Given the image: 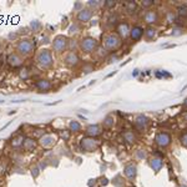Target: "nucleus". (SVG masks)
Wrapping results in <instances>:
<instances>
[{"label": "nucleus", "mask_w": 187, "mask_h": 187, "mask_svg": "<svg viewBox=\"0 0 187 187\" xmlns=\"http://www.w3.org/2000/svg\"><path fill=\"white\" fill-rule=\"evenodd\" d=\"M36 61H37V64H39L43 69L51 68V65H52V55H51V51L48 50V49L41 50L39 54H37V56H36Z\"/></svg>", "instance_id": "nucleus-1"}, {"label": "nucleus", "mask_w": 187, "mask_h": 187, "mask_svg": "<svg viewBox=\"0 0 187 187\" xmlns=\"http://www.w3.org/2000/svg\"><path fill=\"white\" fill-rule=\"evenodd\" d=\"M34 49H35V43L33 40H29V39L19 41L17 45H16V51H17L19 55H21V56L30 55L34 51Z\"/></svg>", "instance_id": "nucleus-2"}, {"label": "nucleus", "mask_w": 187, "mask_h": 187, "mask_svg": "<svg viewBox=\"0 0 187 187\" xmlns=\"http://www.w3.org/2000/svg\"><path fill=\"white\" fill-rule=\"evenodd\" d=\"M121 44V39L115 34H109L104 39V45L106 50H116Z\"/></svg>", "instance_id": "nucleus-3"}, {"label": "nucleus", "mask_w": 187, "mask_h": 187, "mask_svg": "<svg viewBox=\"0 0 187 187\" xmlns=\"http://www.w3.org/2000/svg\"><path fill=\"white\" fill-rule=\"evenodd\" d=\"M80 48H81L82 51H85V52H92L97 48V41H96V39L90 37V36L84 37V39L80 41Z\"/></svg>", "instance_id": "nucleus-4"}, {"label": "nucleus", "mask_w": 187, "mask_h": 187, "mask_svg": "<svg viewBox=\"0 0 187 187\" xmlns=\"http://www.w3.org/2000/svg\"><path fill=\"white\" fill-rule=\"evenodd\" d=\"M68 48V39H66V36H64V35H58L54 39V43H52V49L54 51H56L58 54L60 52H64L65 49Z\"/></svg>", "instance_id": "nucleus-5"}, {"label": "nucleus", "mask_w": 187, "mask_h": 187, "mask_svg": "<svg viewBox=\"0 0 187 187\" xmlns=\"http://www.w3.org/2000/svg\"><path fill=\"white\" fill-rule=\"evenodd\" d=\"M81 147L84 151H87V152H92L97 150L99 147V141L95 140L94 137H84L81 140Z\"/></svg>", "instance_id": "nucleus-6"}, {"label": "nucleus", "mask_w": 187, "mask_h": 187, "mask_svg": "<svg viewBox=\"0 0 187 187\" xmlns=\"http://www.w3.org/2000/svg\"><path fill=\"white\" fill-rule=\"evenodd\" d=\"M155 141H156V144L160 147H167L168 145L171 144V136H170V134H167V132H160V134L156 135Z\"/></svg>", "instance_id": "nucleus-7"}, {"label": "nucleus", "mask_w": 187, "mask_h": 187, "mask_svg": "<svg viewBox=\"0 0 187 187\" xmlns=\"http://www.w3.org/2000/svg\"><path fill=\"white\" fill-rule=\"evenodd\" d=\"M8 64L10 65V66L13 68H19V66H21L23 62H24V59H23V56L21 55H19L17 52H13L8 56V59H6Z\"/></svg>", "instance_id": "nucleus-8"}, {"label": "nucleus", "mask_w": 187, "mask_h": 187, "mask_svg": "<svg viewBox=\"0 0 187 187\" xmlns=\"http://www.w3.org/2000/svg\"><path fill=\"white\" fill-rule=\"evenodd\" d=\"M64 61H65V64H66L68 66L74 68V66H76V65L79 64L80 58H79V55H78L76 52H75V51H70V52L66 54V56H65Z\"/></svg>", "instance_id": "nucleus-9"}, {"label": "nucleus", "mask_w": 187, "mask_h": 187, "mask_svg": "<svg viewBox=\"0 0 187 187\" xmlns=\"http://www.w3.org/2000/svg\"><path fill=\"white\" fill-rule=\"evenodd\" d=\"M92 17V10L91 9H81L78 14V20L81 23H87L90 19Z\"/></svg>", "instance_id": "nucleus-10"}, {"label": "nucleus", "mask_w": 187, "mask_h": 187, "mask_svg": "<svg viewBox=\"0 0 187 187\" xmlns=\"http://www.w3.org/2000/svg\"><path fill=\"white\" fill-rule=\"evenodd\" d=\"M124 173H125V176L127 177V179L132 180V179H135V177H136L137 168H136V166H135L134 163H130V165H127V166L125 167Z\"/></svg>", "instance_id": "nucleus-11"}, {"label": "nucleus", "mask_w": 187, "mask_h": 187, "mask_svg": "<svg viewBox=\"0 0 187 187\" xmlns=\"http://www.w3.org/2000/svg\"><path fill=\"white\" fill-rule=\"evenodd\" d=\"M117 33H119V37H122V39H126V37L130 35V27L126 23H121L117 26Z\"/></svg>", "instance_id": "nucleus-12"}, {"label": "nucleus", "mask_w": 187, "mask_h": 187, "mask_svg": "<svg viewBox=\"0 0 187 187\" xmlns=\"http://www.w3.org/2000/svg\"><path fill=\"white\" fill-rule=\"evenodd\" d=\"M55 141H56V137H55L54 135H44V136L40 138V144H41V146H44V147H50V146H52V145L55 144Z\"/></svg>", "instance_id": "nucleus-13"}, {"label": "nucleus", "mask_w": 187, "mask_h": 187, "mask_svg": "<svg viewBox=\"0 0 187 187\" xmlns=\"http://www.w3.org/2000/svg\"><path fill=\"white\" fill-rule=\"evenodd\" d=\"M144 20H145V23H147V24H155V23H157V20H158V14H157L156 11L150 10V11H147V13L144 15Z\"/></svg>", "instance_id": "nucleus-14"}, {"label": "nucleus", "mask_w": 187, "mask_h": 187, "mask_svg": "<svg viewBox=\"0 0 187 187\" xmlns=\"http://www.w3.org/2000/svg\"><path fill=\"white\" fill-rule=\"evenodd\" d=\"M144 35V29L140 26H134L132 29L130 30V36L132 40H140Z\"/></svg>", "instance_id": "nucleus-15"}, {"label": "nucleus", "mask_w": 187, "mask_h": 187, "mask_svg": "<svg viewBox=\"0 0 187 187\" xmlns=\"http://www.w3.org/2000/svg\"><path fill=\"white\" fill-rule=\"evenodd\" d=\"M35 86L40 91H49L51 89V82L48 80H39L35 82Z\"/></svg>", "instance_id": "nucleus-16"}, {"label": "nucleus", "mask_w": 187, "mask_h": 187, "mask_svg": "<svg viewBox=\"0 0 187 187\" xmlns=\"http://www.w3.org/2000/svg\"><path fill=\"white\" fill-rule=\"evenodd\" d=\"M86 134L90 136V137H95V136H99L101 134V127L99 125H90L87 128H86Z\"/></svg>", "instance_id": "nucleus-17"}, {"label": "nucleus", "mask_w": 187, "mask_h": 187, "mask_svg": "<svg viewBox=\"0 0 187 187\" xmlns=\"http://www.w3.org/2000/svg\"><path fill=\"white\" fill-rule=\"evenodd\" d=\"M147 117L146 116H144V115H138L137 117H136V120H135V125H136V127L137 128H140V130H142V128H145L146 126H147Z\"/></svg>", "instance_id": "nucleus-18"}, {"label": "nucleus", "mask_w": 187, "mask_h": 187, "mask_svg": "<svg viewBox=\"0 0 187 187\" xmlns=\"http://www.w3.org/2000/svg\"><path fill=\"white\" fill-rule=\"evenodd\" d=\"M150 165H151V167L154 168V171H160L161 168H162V166H163V162H162V160L160 157H154V158H151V161H150Z\"/></svg>", "instance_id": "nucleus-19"}, {"label": "nucleus", "mask_w": 187, "mask_h": 187, "mask_svg": "<svg viewBox=\"0 0 187 187\" xmlns=\"http://www.w3.org/2000/svg\"><path fill=\"white\" fill-rule=\"evenodd\" d=\"M24 148L26 150V151H33V150L36 147V141L33 138H26L24 140V144H23Z\"/></svg>", "instance_id": "nucleus-20"}, {"label": "nucleus", "mask_w": 187, "mask_h": 187, "mask_svg": "<svg viewBox=\"0 0 187 187\" xmlns=\"http://www.w3.org/2000/svg\"><path fill=\"white\" fill-rule=\"evenodd\" d=\"M124 138L128 144H134L136 141V136L132 131H126V132H124Z\"/></svg>", "instance_id": "nucleus-21"}, {"label": "nucleus", "mask_w": 187, "mask_h": 187, "mask_svg": "<svg viewBox=\"0 0 187 187\" xmlns=\"http://www.w3.org/2000/svg\"><path fill=\"white\" fill-rule=\"evenodd\" d=\"M144 34H145L147 40H152L154 37L156 36V30L154 29V27H147L146 30H144Z\"/></svg>", "instance_id": "nucleus-22"}, {"label": "nucleus", "mask_w": 187, "mask_h": 187, "mask_svg": "<svg viewBox=\"0 0 187 187\" xmlns=\"http://www.w3.org/2000/svg\"><path fill=\"white\" fill-rule=\"evenodd\" d=\"M114 122H115L114 116L109 115V116H106V117H105V120H104V126H105V127H107V128H110V127L114 126Z\"/></svg>", "instance_id": "nucleus-23"}, {"label": "nucleus", "mask_w": 187, "mask_h": 187, "mask_svg": "<svg viewBox=\"0 0 187 187\" xmlns=\"http://www.w3.org/2000/svg\"><path fill=\"white\" fill-rule=\"evenodd\" d=\"M69 127H70V131H74V132H79L81 130V125L78 122V121H71L69 124Z\"/></svg>", "instance_id": "nucleus-24"}, {"label": "nucleus", "mask_w": 187, "mask_h": 187, "mask_svg": "<svg viewBox=\"0 0 187 187\" xmlns=\"http://www.w3.org/2000/svg\"><path fill=\"white\" fill-rule=\"evenodd\" d=\"M125 8H126V10H127L128 13H132L135 9H136V4H135L134 2H127V3L125 4Z\"/></svg>", "instance_id": "nucleus-25"}, {"label": "nucleus", "mask_w": 187, "mask_h": 187, "mask_svg": "<svg viewBox=\"0 0 187 187\" xmlns=\"http://www.w3.org/2000/svg\"><path fill=\"white\" fill-rule=\"evenodd\" d=\"M182 34H183V27H181V26L173 27V30H172V35L173 36H181Z\"/></svg>", "instance_id": "nucleus-26"}, {"label": "nucleus", "mask_w": 187, "mask_h": 187, "mask_svg": "<svg viewBox=\"0 0 187 187\" xmlns=\"http://www.w3.org/2000/svg\"><path fill=\"white\" fill-rule=\"evenodd\" d=\"M23 144H24V138L21 136H19V137H16V138L13 140V146L14 147H19L20 145H23Z\"/></svg>", "instance_id": "nucleus-27"}, {"label": "nucleus", "mask_w": 187, "mask_h": 187, "mask_svg": "<svg viewBox=\"0 0 187 187\" xmlns=\"http://www.w3.org/2000/svg\"><path fill=\"white\" fill-rule=\"evenodd\" d=\"M82 71L85 72V74H89V72H91V71H94V66L91 64H86L85 66L82 68Z\"/></svg>", "instance_id": "nucleus-28"}, {"label": "nucleus", "mask_w": 187, "mask_h": 187, "mask_svg": "<svg viewBox=\"0 0 187 187\" xmlns=\"http://www.w3.org/2000/svg\"><path fill=\"white\" fill-rule=\"evenodd\" d=\"M179 15L180 16H187V6L179 8Z\"/></svg>", "instance_id": "nucleus-29"}, {"label": "nucleus", "mask_w": 187, "mask_h": 187, "mask_svg": "<svg viewBox=\"0 0 187 187\" xmlns=\"http://www.w3.org/2000/svg\"><path fill=\"white\" fill-rule=\"evenodd\" d=\"M20 78L21 79H27V78H29V71H27L26 69H23V70H20Z\"/></svg>", "instance_id": "nucleus-30"}, {"label": "nucleus", "mask_w": 187, "mask_h": 187, "mask_svg": "<svg viewBox=\"0 0 187 187\" xmlns=\"http://www.w3.org/2000/svg\"><path fill=\"white\" fill-rule=\"evenodd\" d=\"M141 5L144 8H150L151 5H154V0H144V2L141 3Z\"/></svg>", "instance_id": "nucleus-31"}, {"label": "nucleus", "mask_w": 187, "mask_h": 187, "mask_svg": "<svg viewBox=\"0 0 187 187\" xmlns=\"http://www.w3.org/2000/svg\"><path fill=\"white\" fill-rule=\"evenodd\" d=\"M181 142H182V145H183V146H186V147H187V132H186V134H183V135L181 136Z\"/></svg>", "instance_id": "nucleus-32"}, {"label": "nucleus", "mask_w": 187, "mask_h": 187, "mask_svg": "<svg viewBox=\"0 0 187 187\" xmlns=\"http://www.w3.org/2000/svg\"><path fill=\"white\" fill-rule=\"evenodd\" d=\"M137 157L138 158H145L146 157V152L144 151V150H138V151H137Z\"/></svg>", "instance_id": "nucleus-33"}, {"label": "nucleus", "mask_w": 187, "mask_h": 187, "mask_svg": "<svg viewBox=\"0 0 187 187\" xmlns=\"http://www.w3.org/2000/svg\"><path fill=\"white\" fill-rule=\"evenodd\" d=\"M115 2H112V0H107V2L105 3V5L107 6V8H112V6H115Z\"/></svg>", "instance_id": "nucleus-34"}, {"label": "nucleus", "mask_w": 187, "mask_h": 187, "mask_svg": "<svg viewBox=\"0 0 187 187\" xmlns=\"http://www.w3.org/2000/svg\"><path fill=\"white\" fill-rule=\"evenodd\" d=\"M69 136H70V135H69V132H66V131H65V132H61V137H62L64 140H68Z\"/></svg>", "instance_id": "nucleus-35"}, {"label": "nucleus", "mask_w": 187, "mask_h": 187, "mask_svg": "<svg viewBox=\"0 0 187 187\" xmlns=\"http://www.w3.org/2000/svg\"><path fill=\"white\" fill-rule=\"evenodd\" d=\"M76 29H78V26H76V25H75V26H71V27H70V31H69V33H70V34H74V33H76V31H75V30H76Z\"/></svg>", "instance_id": "nucleus-36"}, {"label": "nucleus", "mask_w": 187, "mask_h": 187, "mask_svg": "<svg viewBox=\"0 0 187 187\" xmlns=\"http://www.w3.org/2000/svg\"><path fill=\"white\" fill-rule=\"evenodd\" d=\"M89 5H94V6H96V5H99V3H97V2H90V3H89Z\"/></svg>", "instance_id": "nucleus-37"}, {"label": "nucleus", "mask_w": 187, "mask_h": 187, "mask_svg": "<svg viewBox=\"0 0 187 187\" xmlns=\"http://www.w3.org/2000/svg\"><path fill=\"white\" fill-rule=\"evenodd\" d=\"M183 106H185V107H187V99L183 101Z\"/></svg>", "instance_id": "nucleus-38"}, {"label": "nucleus", "mask_w": 187, "mask_h": 187, "mask_svg": "<svg viewBox=\"0 0 187 187\" xmlns=\"http://www.w3.org/2000/svg\"><path fill=\"white\" fill-rule=\"evenodd\" d=\"M183 119H185V121H187V114L183 115Z\"/></svg>", "instance_id": "nucleus-39"}, {"label": "nucleus", "mask_w": 187, "mask_h": 187, "mask_svg": "<svg viewBox=\"0 0 187 187\" xmlns=\"http://www.w3.org/2000/svg\"><path fill=\"white\" fill-rule=\"evenodd\" d=\"M181 187H187V186H181Z\"/></svg>", "instance_id": "nucleus-40"}]
</instances>
